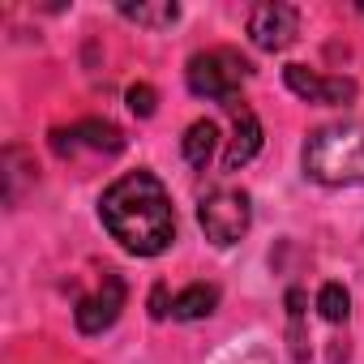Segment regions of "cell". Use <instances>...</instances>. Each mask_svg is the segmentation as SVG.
I'll list each match as a JSON object with an SVG mask.
<instances>
[{"mask_svg": "<svg viewBox=\"0 0 364 364\" xmlns=\"http://www.w3.org/2000/svg\"><path fill=\"white\" fill-rule=\"evenodd\" d=\"M215 304H219V287L215 283H189L171 300V317L176 321H202V317L215 313Z\"/></svg>", "mask_w": 364, "mask_h": 364, "instance_id": "9c48e42d", "label": "cell"}, {"mask_svg": "<svg viewBox=\"0 0 364 364\" xmlns=\"http://www.w3.org/2000/svg\"><path fill=\"white\" fill-rule=\"evenodd\" d=\"M124 279L120 274H103V287L95 291V296H82L77 300V330L82 334H103L107 326H116V317H120V309H124Z\"/></svg>", "mask_w": 364, "mask_h": 364, "instance_id": "52a82bcc", "label": "cell"}, {"mask_svg": "<svg viewBox=\"0 0 364 364\" xmlns=\"http://www.w3.org/2000/svg\"><path fill=\"white\" fill-rule=\"evenodd\" d=\"M317 313L326 317V321H347V313H351V296H347V287L343 283H326L321 291H317Z\"/></svg>", "mask_w": 364, "mask_h": 364, "instance_id": "5bb4252c", "label": "cell"}, {"mask_svg": "<svg viewBox=\"0 0 364 364\" xmlns=\"http://www.w3.org/2000/svg\"><path fill=\"white\" fill-rule=\"evenodd\" d=\"M198 223H202V232H206L210 245H219V249L236 245V240L249 232V223H253L249 193H245V189H219V193L202 198V206H198Z\"/></svg>", "mask_w": 364, "mask_h": 364, "instance_id": "277c9868", "label": "cell"}, {"mask_svg": "<svg viewBox=\"0 0 364 364\" xmlns=\"http://www.w3.org/2000/svg\"><path fill=\"white\" fill-rule=\"evenodd\" d=\"M228 116H232V146H228V154H223V171H240L257 150H262V120H257V112L236 95V99H228V103H219Z\"/></svg>", "mask_w": 364, "mask_h": 364, "instance_id": "8992f818", "label": "cell"}, {"mask_svg": "<svg viewBox=\"0 0 364 364\" xmlns=\"http://www.w3.org/2000/svg\"><path fill=\"white\" fill-rule=\"evenodd\" d=\"M300 163L317 185H364V120L313 129L304 137Z\"/></svg>", "mask_w": 364, "mask_h": 364, "instance_id": "7a4b0ae2", "label": "cell"}, {"mask_svg": "<svg viewBox=\"0 0 364 364\" xmlns=\"http://www.w3.org/2000/svg\"><path fill=\"white\" fill-rule=\"evenodd\" d=\"M99 219L107 228V236L137 257H159L171 249L176 240V210L171 198L163 189V180L146 167L124 171L120 180L103 189L99 198Z\"/></svg>", "mask_w": 364, "mask_h": 364, "instance_id": "6da1fadb", "label": "cell"}, {"mask_svg": "<svg viewBox=\"0 0 364 364\" xmlns=\"http://www.w3.org/2000/svg\"><path fill=\"white\" fill-rule=\"evenodd\" d=\"M124 103H129V112L133 116H154V107H159V95H154V86H146V82H137V86H129L124 90Z\"/></svg>", "mask_w": 364, "mask_h": 364, "instance_id": "9a60e30c", "label": "cell"}, {"mask_svg": "<svg viewBox=\"0 0 364 364\" xmlns=\"http://www.w3.org/2000/svg\"><path fill=\"white\" fill-rule=\"evenodd\" d=\"M283 82H287L291 95H300L304 103H326V77H317V73L304 69V65H287V69H283Z\"/></svg>", "mask_w": 364, "mask_h": 364, "instance_id": "7c38bea8", "label": "cell"}, {"mask_svg": "<svg viewBox=\"0 0 364 364\" xmlns=\"http://www.w3.org/2000/svg\"><path fill=\"white\" fill-rule=\"evenodd\" d=\"M77 146L103 150V154H120V150H124V133H120L112 120H99V116L77 120L73 129H56V133H52V150H56L60 159H65V154H73Z\"/></svg>", "mask_w": 364, "mask_h": 364, "instance_id": "ba28073f", "label": "cell"}, {"mask_svg": "<svg viewBox=\"0 0 364 364\" xmlns=\"http://www.w3.org/2000/svg\"><path fill=\"white\" fill-rule=\"evenodd\" d=\"M360 14H364V0H360Z\"/></svg>", "mask_w": 364, "mask_h": 364, "instance_id": "e0dca14e", "label": "cell"}, {"mask_svg": "<svg viewBox=\"0 0 364 364\" xmlns=\"http://www.w3.org/2000/svg\"><path fill=\"white\" fill-rule=\"evenodd\" d=\"M296 35H300V14L291 5L270 0V5H257L249 14V39L262 52H287L296 43Z\"/></svg>", "mask_w": 364, "mask_h": 364, "instance_id": "5b68a950", "label": "cell"}, {"mask_svg": "<svg viewBox=\"0 0 364 364\" xmlns=\"http://www.w3.org/2000/svg\"><path fill=\"white\" fill-rule=\"evenodd\" d=\"M185 159L193 163V167H210V159H215V146H219V129L210 124V120H193L189 129H185Z\"/></svg>", "mask_w": 364, "mask_h": 364, "instance_id": "8fae6325", "label": "cell"}, {"mask_svg": "<svg viewBox=\"0 0 364 364\" xmlns=\"http://www.w3.org/2000/svg\"><path fill=\"white\" fill-rule=\"evenodd\" d=\"M171 309H167V287L163 283H154V291H150V317H167Z\"/></svg>", "mask_w": 364, "mask_h": 364, "instance_id": "2e32d148", "label": "cell"}, {"mask_svg": "<svg viewBox=\"0 0 364 364\" xmlns=\"http://www.w3.org/2000/svg\"><path fill=\"white\" fill-rule=\"evenodd\" d=\"M249 73H253V65H249L245 56L228 52V48H219V52H198V56L189 60V69H185L189 90L202 95V99H215V103L236 99V95H240V77H249Z\"/></svg>", "mask_w": 364, "mask_h": 364, "instance_id": "3957f363", "label": "cell"}, {"mask_svg": "<svg viewBox=\"0 0 364 364\" xmlns=\"http://www.w3.org/2000/svg\"><path fill=\"white\" fill-rule=\"evenodd\" d=\"M283 304H287V321H291V330H287V334H291V355H296V360H309V347H304L309 338H304V326H300V321H304V291L291 287V291L283 296Z\"/></svg>", "mask_w": 364, "mask_h": 364, "instance_id": "4fadbf2b", "label": "cell"}, {"mask_svg": "<svg viewBox=\"0 0 364 364\" xmlns=\"http://www.w3.org/2000/svg\"><path fill=\"white\" fill-rule=\"evenodd\" d=\"M120 18L137 22V26H150V31H163V26H176L180 22V5L176 0H120Z\"/></svg>", "mask_w": 364, "mask_h": 364, "instance_id": "30bf717a", "label": "cell"}]
</instances>
